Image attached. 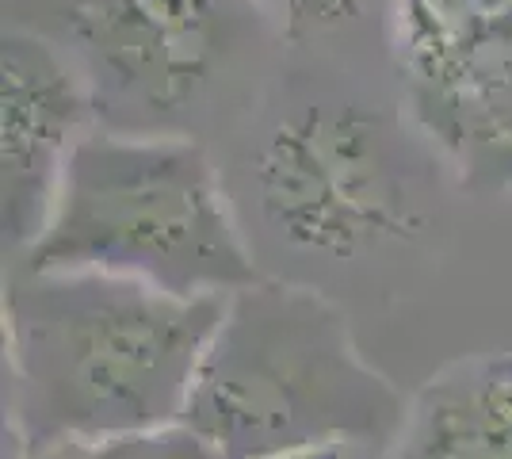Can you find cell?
I'll list each match as a JSON object with an SVG mask.
<instances>
[{
	"instance_id": "1",
	"label": "cell",
	"mask_w": 512,
	"mask_h": 459,
	"mask_svg": "<svg viewBox=\"0 0 512 459\" xmlns=\"http://www.w3.org/2000/svg\"><path fill=\"white\" fill-rule=\"evenodd\" d=\"M222 169L260 268L337 303L402 295L440 253L455 173L413 111L360 88L272 85Z\"/></svg>"
},
{
	"instance_id": "2",
	"label": "cell",
	"mask_w": 512,
	"mask_h": 459,
	"mask_svg": "<svg viewBox=\"0 0 512 459\" xmlns=\"http://www.w3.org/2000/svg\"><path fill=\"white\" fill-rule=\"evenodd\" d=\"M222 303L92 268L8 264L0 310L20 452L180 425Z\"/></svg>"
},
{
	"instance_id": "3",
	"label": "cell",
	"mask_w": 512,
	"mask_h": 459,
	"mask_svg": "<svg viewBox=\"0 0 512 459\" xmlns=\"http://www.w3.org/2000/svg\"><path fill=\"white\" fill-rule=\"evenodd\" d=\"M406 398L363 356L348 306L264 272L226 295L184 425L218 459L386 448Z\"/></svg>"
},
{
	"instance_id": "4",
	"label": "cell",
	"mask_w": 512,
	"mask_h": 459,
	"mask_svg": "<svg viewBox=\"0 0 512 459\" xmlns=\"http://www.w3.org/2000/svg\"><path fill=\"white\" fill-rule=\"evenodd\" d=\"M12 264L92 268L192 299L264 276L207 142L107 127L81 138L39 238Z\"/></svg>"
},
{
	"instance_id": "5",
	"label": "cell",
	"mask_w": 512,
	"mask_h": 459,
	"mask_svg": "<svg viewBox=\"0 0 512 459\" xmlns=\"http://www.w3.org/2000/svg\"><path fill=\"white\" fill-rule=\"evenodd\" d=\"M46 35L81 73L96 127L207 142L241 81L226 0H43Z\"/></svg>"
},
{
	"instance_id": "6",
	"label": "cell",
	"mask_w": 512,
	"mask_h": 459,
	"mask_svg": "<svg viewBox=\"0 0 512 459\" xmlns=\"http://www.w3.org/2000/svg\"><path fill=\"white\" fill-rule=\"evenodd\" d=\"M409 111L463 188H512V0H402Z\"/></svg>"
},
{
	"instance_id": "7",
	"label": "cell",
	"mask_w": 512,
	"mask_h": 459,
	"mask_svg": "<svg viewBox=\"0 0 512 459\" xmlns=\"http://www.w3.org/2000/svg\"><path fill=\"white\" fill-rule=\"evenodd\" d=\"M0 73L4 249L8 261H16L39 238L69 157L96 127V111L73 62L23 23L4 31Z\"/></svg>"
},
{
	"instance_id": "8",
	"label": "cell",
	"mask_w": 512,
	"mask_h": 459,
	"mask_svg": "<svg viewBox=\"0 0 512 459\" xmlns=\"http://www.w3.org/2000/svg\"><path fill=\"white\" fill-rule=\"evenodd\" d=\"M383 459H512V349L436 368L406 398Z\"/></svg>"
},
{
	"instance_id": "9",
	"label": "cell",
	"mask_w": 512,
	"mask_h": 459,
	"mask_svg": "<svg viewBox=\"0 0 512 459\" xmlns=\"http://www.w3.org/2000/svg\"><path fill=\"white\" fill-rule=\"evenodd\" d=\"M20 459H218V456L180 421V425H169V429L127 433V437L65 440V444L20 452Z\"/></svg>"
},
{
	"instance_id": "10",
	"label": "cell",
	"mask_w": 512,
	"mask_h": 459,
	"mask_svg": "<svg viewBox=\"0 0 512 459\" xmlns=\"http://www.w3.org/2000/svg\"><path fill=\"white\" fill-rule=\"evenodd\" d=\"M375 0H249L260 20L291 46L333 39L371 12Z\"/></svg>"
},
{
	"instance_id": "11",
	"label": "cell",
	"mask_w": 512,
	"mask_h": 459,
	"mask_svg": "<svg viewBox=\"0 0 512 459\" xmlns=\"http://www.w3.org/2000/svg\"><path fill=\"white\" fill-rule=\"evenodd\" d=\"M276 459H383V448L337 444V448H314V452H295V456H276Z\"/></svg>"
}]
</instances>
